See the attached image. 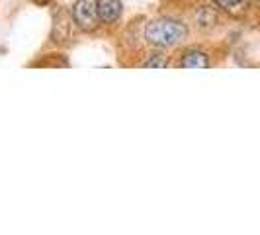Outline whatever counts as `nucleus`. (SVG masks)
Returning a JSON list of instances; mask_svg holds the SVG:
<instances>
[{"instance_id":"5","label":"nucleus","mask_w":260,"mask_h":235,"mask_svg":"<svg viewBox=\"0 0 260 235\" xmlns=\"http://www.w3.org/2000/svg\"><path fill=\"white\" fill-rule=\"evenodd\" d=\"M180 67H184V69H206V67H209V59L204 51L190 49L182 55Z\"/></svg>"},{"instance_id":"8","label":"nucleus","mask_w":260,"mask_h":235,"mask_svg":"<svg viewBox=\"0 0 260 235\" xmlns=\"http://www.w3.org/2000/svg\"><path fill=\"white\" fill-rule=\"evenodd\" d=\"M169 65V61H167V57L162 55V53H153L147 61L143 63V67H149V69H165V67Z\"/></svg>"},{"instance_id":"1","label":"nucleus","mask_w":260,"mask_h":235,"mask_svg":"<svg viewBox=\"0 0 260 235\" xmlns=\"http://www.w3.org/2000/svg\"><path fill=\"white\" fill-rule=\"evenodd\" d=\"M186 36H188V27L182 22L170 20V18L153 20L145 27V39L156 47H172L180 43Z\"/></svg>"},{"instance_id":"4","label":"nucleus","mask_w":260,"mask_h":235,"mask_svg":"<svg viewBox=\"0 0 260 235\" xmlns=\"http://www.w3.org/2000/svg\"><path fill=\"white\" fill-rule=\"evenodd\" d=\"M96 2H98L100 22L112 24L121 16V0H96Z\"/></svg>"},{"instance_id":"3","label":"nucleus","mask_w":260,"mask_h":235,"mask_svg":"<svg viewBox=\"0 0 260 235\" xmlns=\"http://www.w3.org/2000/svg\"><path fill=\"white\" fill-rule=\"evenodd\" d=\"M77 26L75 24V20H71L69 18V14L67 12H57L55 14V24H53V32H51V38L53 41H57V43H65L69 39L73 38V27Z\"/></svg>"},{"instance_id":"7","label":"nucleus","mask_w":260,"mask_h":235,"mask_svg":"<svg viewBox=\"0 0 260 235\" xmlns=\"http://www.w3.org/2000/svg\"><path fill=\"white\" fill-rule=\"evenodd\" d=\"M217 2V6L223 8V10H227V12H241L243 8H245V4H247V0H215Z\"/></svg>"},{"instance_id":"9","label":"nucleus","mask_w":260,"mask_h":235,"mask_svg":"<svg viewBox=\"0 0 260 235\" xmlns=\"http://www.w3.org/2000/svg\"><path fill=\"white\" fill-rule=\"evenodd\" d=\"M34 2H36V4H39V6H45V4H49L51 0H34Z\"/></svg>"},{"instance_id":"2","label":"nucleus","mask_w":260,"mask_h":235,"mask_svg":"<svg viewBox=\"0 0 260 235\" xmlns=\"http://www.w3.org/2000/svg\"><path fill=\"white\" fill-rule=\"evenodd\" d=\"M73 20L78 30L94 32L100 24L98 2L96 0H77V4L73 6Z\"/></svg>"},{"instance_id":"6","label":"nucleus","mask_w":260,"mask_h":235,"mask_svg":"<svg viewBox=\"0 0 260 235\" xmlns=\"http://www.w3.org/2000/svg\"><path fill=\"white\" fill-rule=\"evenodd\" d=\"M215 22H217V16L213 12V8L204 6V8L198 12V24H200V27H211Z\"/></svg>"}]
</instances>
